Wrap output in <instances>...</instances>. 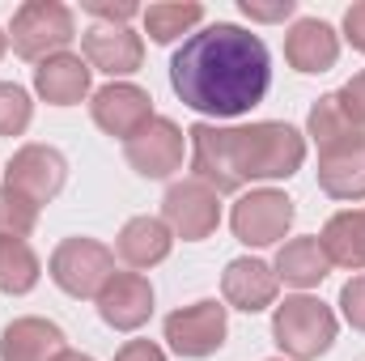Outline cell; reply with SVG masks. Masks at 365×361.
I'll use <instances>...</instances> for the list:
<instances>
[{"mask_svg":"<svg viewBox=\"0 0 365 361\" xmlns=\"http://www.w3.org/2000/svg\"><path fill=\"white\" fill-rule=\"evenodd\" d=\"M34 102L17 81H0V136H21L30 128Z\"/></svg>","mask_w":365,"mask_h":361,"instance_id":"4316f807","label":"cell"},{"mask_svg":"<svg viewBox=\"0 0 365 361\" xmlns=\"http://www.w3.org/2000/svg\"><path fill=\"white\" fill-rule=\"evenodd\" d=\"M234 158L242 179H289L306 162V136L276 119L234 128Z\"/></svg>","mask_w":365,"mask_h":361,"instance_id":"7a4b0ae2","label":"cell"},{"mask_svg":"<svg viewBox=\"0 0 365 361\" xmlns=\"http://www.w3.org/2000/svg\"><path fill=\"white\" fill-rule=\"evenodd\" d=\"M327 260L336 268H353L361 272L365 268V208H349V213H336L323 234H319Z\"/></svg>","mask_w":365,"mask_h":361,"instance_id":"7402d4cb","label":"cell"},{"mask_svg":"<svg viewBox=\"0 0 365 361\" xmlns=\"http://www.w3.org/2000/svg\"><path fill=\"white\" fill-rule=\"evenodd\" d=\"M34 225H38V204L4 183L0 187V238H21L26 243L34 234Z\"/></svg>","mask_w":365,"mask_h":361,"instance_id":"484cf974","label":"cell"},{"mask_svg":"<svg viewBox=\"0 0 365 361\" xmlns=\"http://www.w3.org/2000/svg\"><path fill=\"white\" fill-rule=\"evenodd\" d=\"M47 272L68 298H98L102 285L115 276V251L102 247L98 238H64L51 251Z\"/></svg>","mask_w":365,"mask_h":361,"instance_id":"5b68a950","label":"cell"},{"mask_svg":"<svg viewBox=\"0 0 365 361\" xmlns=\"http://www.w3.org/2000/svg\"><path fill=\"white\" fill-rule=\"evenodd\" d=\"M319 187L331 200H365V132H349L344 141L319 149Z\"/></svg>","mask_w":365,"mask_h":361,"instance_id":"5bb4252c","label":"cell"},{"mask_svg":"<svg viewBox=\"0 0 365 361\" xmlns=\"http://www.w3.org/2000/svg\"><path fill=\"white\" fill-rule=\"evenodd\" d=\"M276 289H280L276 268H268L264 260H251V255L230 260V268H225V276H221L225 302H230L234 310H247V315L268 310V306L276 302Z\"/></svg>","mask_w":365,"mask_h":361,"instance_id":"2e32d148","label":"cell"},{"mask_svg":"<svg viewBox=\"0 0 365 361\" xmlns=\"http://www.w3.org/2000/svg\"><path fill=\"white\" fill-rule=\"evenodd\" d=\"M93 302H98V315H102L106 327H115V332H136V327H145L149 315H153V285H149L140 272H115V276L102 285V293H98Z\"/></svg>","mask_w":365,"mask_h":361,"instance_id":"4fadbf2b","label":"cell"},{"mask_svg":"<svg viewBox=\"0 0 365 361\" xmlns=\"http://www.w3.org/2000/svg\"><path fill=\"white\" fill-rule=\"evenodd\" d=\"M4 47H9V34L0 30V60H4Z\"/></svg>","mask_w":365,"mask_h":361,"instance_id":"e575fe53","label":"cell"},{"mask_svg":"<svg viewBox=\"0 0 365 361\" xmlns=\"http://www.w3.org/2000/svg\"><path fill=\"white\" fill-rule=\"evenodd\" d=\"M170 86L195 115L234 119L264 102L272 86V56L259 34L212 21L200 34H187L170 60Z\"/></svg>","mask_w":365,"mask_h":361,"instance_id":"6da1fadb","label":"cell"},{"mask_svg":"<svg viewBox=\"0 0 365 361\" xmlns=\"http://www.w3.org/2000/svg\"><path fill=\"white\" fill-rule=\"evenodd\" d=\"M140 17H145L149 39L166 47V43L182 39L187 30H195L204 21V4H195V0H182V4H149Z\"/></svg>","mask_w":365,"mask_h":361,"instance_id":"cb8c5ba5","label":"cell"},{"mask_svg":"<svg viewBox=\"0 0 365 361\" xmlns=\"http://www.w3.org/2000/svg\"><path fill=\"white\" fill-rule=\"evenodd\" d=\"M90 73L93 68L86 64V56L60 51V56H51V60H43L34 68V90L51 106H77L90 93Z\"/></svg>","mask_w":365,"mask_h":361,"instance_id":"ac0fdd59","label":"cell"},{"mask_svg":"<svg viewBox=\"0 0 365 361\" xmlns=\"http://www.w3.org/2000/svg\"><path fill=\"white\" fill-rule=\"evenodd\" d=\"M306 132H310V141H314L319 149H327V145L344 141V136H349V132H357V128H353V123H349V115L340 111V98H336V93H323V98L310 106Z\"/></svg>","mask_w":365,"mask_h":361,"instance_id":"d4e9b609","label":"cell"},{"mask_svg":"<svg viewBox=\"0 0 365 361\" xmlns=\"http://www.w3.org/2000/svg\"><path fill=\"white\" fill-rule=\"evenodd\" d=\"M284 60L297 73H327L340 60V34L319 17H302L284 34Z\"/></svg>","mask_w":365,"mask_h":361,"instance_id":"e0dca14e","label":"cell"},{"mask_svg":"<svg viewBox=\"0 0 365 361\" xmlns=\"http://www.w3.org/2000/svg\"><path fill=\"white\" fill-rule=\"evenodd\" d=\"M93 123L106 132V136H119L123 145L153 119V98L140 90V86H128V81H115V86H102L90 102Z\"/></svg>","mask_w":365,"mask_h":361,"instance_id":"7c38bea8","label":"cell"},{"mask_svg":"<svg viewBox=\"0 0 365 361\" xmlns=\"http://www.w3.org/2000/svg\"><path fill=\"white\" fill-rule=\"evenodd\" d=\"M43 276V264L30 243L0 238V293H30Z\"/></svg>","mask_w":365,"mask_h":361,"instance_id":"603a6c76","label":"cell"},{"mask_svg":"<svg viewBox=\"0 0 365 361\" xmlns=\"http://www.w3.org/2000/svg\"><path fill=\"white\" fill-rule=\"evenodd\" d=\"M182 128L166 115H153L128 145H123V158L128 166L140 175V179H170L175 171L182 166Z\"/></svg>","mask_w":365,"mask_h":361,"instance_id":"9c48e42d","label":"cell"},{"mask_svg":"<svg viewBox=\"0 0 365 361\" xmlns=\"http://www.w3.org/2000/svg\"><path fill=\"white\" fill-rule=\"evenodd\" d=\"M56 361H93V357H86V353H73V349H64V353H60Z\"/></svg>","mask_w":365,"mask_h":361,"instance_id":"836d02e7","label":"cell"},{"mask_svg":"<svg viewBox=\"0 0 365 361\" xmlns=\"http://www.w3.org/2000/svg\"><path fill=\"white\" fill-rule=\"evenodd\" d=\"M115 361H166V353H162L153 340H128V345L115 353Z\"/></svg>","mask_w":365,"mask_h":361,"instance_id":"d6a6232c","label":"cell"},{"mask_svg":"<svg viewBox=\"0 0 365 361\" xmlns=\"http://www.w3.org/2000/svg\"><path fill=\"white\" fill-rule=\"evenodd\" d=\"M77 39V21H73V9L60 4V0H26L17 13H13V30H9V43L21 60H51L60 56L68 43Z\"/></svg>","mask_w":365,"mask_h":361,"instance_id":"277c9868","label":"cell"},{"mask_svg":"<svg viewBox=\"0 0 365 361\" xmlns=\"http://www.w3.org/2000/svg\"><path fill=\"white\" fill-rule=\"evenodd\" d=\"M272 340L293 361H314L336 345V315L319 298H284L272 315Z\"/></svg>","mask_w":365,"mask_h":361,"instance_id":"3957f363","label":"cell"},{"mask_svg":"<svg viewBox=\"0 0 365 361\" xmlns=\"http://www.w3.org/2000/svg\"><path fill=\"white\" fill-rule=\"evenodd\" d=\"M344 39L365 56V0H357V4L344 13Z\"/></svg>","mask_w":365,"mask_h":361,"instance_id":"1f68e13d","label":"cell"},{"mask_svg":"<svg viewBox=\"0 0 365 361\" xmlns=\"http://www.w3.org/2000/svg\"><path fill=\"white\" fill-rule=\"evenodd\" d=\"M162 221L170 225V234H179L182 243H204L217 225H221V204L217 191L195 179H182L166 191L162 200Z\"/></svg>","mask_w":365,"mask_h":361,"instance_id":"8fae6325","label":"cell"},{"mask_svg":"<svg viewBox=\"0 0 365 361\" xmlns=\"http://www.w3.org/2000/svg\"><path fill=\"white\" fill-rule=\"evenodd\" d=\"M242 13L251 21H284L297 13V0H276V4H259V0H242Z\"/></svg>","mask_w":365,"mask_h":361,"instance_id":"4dcf8cb0","label":"cell"},{"mask_svg":"<svg viewBox=\"0 0 365 361\" xmlns=\"http://www.w3.org/2000/svg\"><path fill=\"white\" fill-rule=\"evenodd\" d=\"M81 51L90 68L110 73V77H128L145 64V43L128 26H90L81 34Z\"/></svg>","mask_w":365,"mask_h":361,"instance_id":"9a60e30c","label":"cell"},{"mask_svg":"<svg viewBox=\"0 0 365 361\" xmlns=\"http://www.w3.org/2000/svg\"><path fill=\"white\" fill-rule=\"evenodd\" d=\"M336 98H340V111L349 115V123L365 132V73H357L344 90H336Z\"/></svg>","mask_w":365,"mask_h":361,"instance_id":"f546056e","label":"cell"},{"mask_svg":"<svg viewBox=\"0 0 365 361\" xmlns=\"http://www.w3.org/2000/svg\"><path fill=\"white\" fill-rule=\"evenodd\" d=\"M64 179H68V162L51 145H21L4 166V183L13 191H21L26 200H34V204L56 200L64 191Z\"/></svg>","mask_w":365,"mask_h":361,"instance_id":"30bf717a","label":"cell"},{"mask_svg":"<svg viewBox=\"0 0 365 361\" xmlns=\"http://www.w3.org/2000/svg\"><path fill=\"white\" fill-rule=\"evenodd\" d=\"M340 310H344V319H349L357 332H365V272L353 276V280L340 289Z\"/></svg>","mask_w":365,"mask_h":361,"instance_id":"f1b7e54d","label":"cell"},{"mask_svg":"<svg viewBox=\"0 0 365 361\" xmlns=\"http://www.w3.org/2000/svg\"><path fill=\"white\" fill-rule=\"evenodd\" d=\"M327 272H331V260L319 238H289L276 251V280H284L293 289H314L327 280Z\"/></svg>","mask_w":365,"mask_h":361,"instance_id":"44dd1931","label":"cell"},{"mask_svg":"<svg viewBox=\"0 0 365 361\" xmlns=\"http://www.w3.org/2000/svg\"><path fill=\"white\" fill-rule=\"evenodd\" d=\"M86 13L98 17V26H128L140 13V4H132V0H86Z\"/></svg>","mask_w":365,"mask_h":361,"instance_id":"83f0119b","label":"cell"},{"mask_svg":"<svg viewBox=\"0 0 365 361\" xmlns=\"http://www.w3.org/2000/svg\"><path fill=\"white\" fill-rule=\"evenodd\" d=\"M191 141V175L195 183L212 187L217 195H230L242 187L238 175V158H234V128H217V123H195L187 132Z\"/></svg>","mask_w":365,"mask_h":361,"instance_id":"ba28073f","label":"cell"},{"mask_svg":"<svg viewBox=\"0 0 365 361\" xmlns=\"http://www.w3.org/2000/svg\"><path fill=\"white\" fill-rule=\"evenodd\" d=\"M170 247H175V234L162 217H132L115 243V251L128 268H153L170 255Z\"/></svg>","mask_w":365,"mask_h":361,"instance_id":"ffe728a7","label":"cell"},{"mask_svg":"<svg viewBox=\"0 0 365 361\" xmlns=\"http://www.w3.org/2000/svg\"><path fill=\"white\" fill-rule=\"evenodd\" d=\"M225 336H230V319L217 298L191 302L175 315H166V340L179 357H212L225 345Z\"/></svg>","mask_w":365,"mask_h":361,"instance_id":"52a82bcc","label":"cell"},{"mask_svg":"<svg viewBox=\"0 0 365 361\" xmlns=\"http://www.w3.org/2000/svg\"><path fill=\"white\" fill-rule=\"evenodd\" d=\"M293 217H297V208H293V200L284 191L259 187V191H251V195H242L234 204L230 225H234L238 243H247V247H272V243H280L289 234Z\"/></svg>","mask_w":365,"mask_h":361,"instance_id":"8992f818","label":"cell"},{"mask_svg":"<svg viewBox=\"0 0 365 361\" xmlns=\"http://www.w3.org/2000/svg\"><path fill=\"white\" fill-rule=\"evenodd\" d=\"M64 353V332L51 319H13L0 332V361H56Z\"/></svg>","mask_w":365,"mask_h":361,"instance_id":"d6986e66","label":"cell"}]
</instances>
